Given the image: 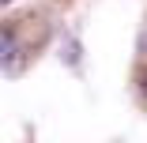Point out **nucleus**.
Wrapping results in <instances>:
<instances>
[{
	"instance_id": "1",
	"label": "nucleus",
	"mask_w": 147,
	"mask_h": 143,
	"mask_svg": "<svg viewBox=\"0 0 147 143\" xmlns=\"http://www.w3.org/2000/svg\"><path fill=\"white\" fill-rule=\"evenodd\" d=\"M0 53H4V64L11 60V53H15V30H11V26H4V45H0Z\"/></svg>"
},
{
	"instance_id": "2",
	"label": "nucleus",
	"mask_w": 147,
	"mask_h": 143,
	"mask_svg": "<svg viewBox=\"0 0 147 143\" xmlns=\"http://www.w3.org/2000/svg\"><path fill=\"white\" fill-rule=\"evenodd\" d=\"M140 94H143V98H147V72H143V75H140Z\"/></svg>"
}]
</instances>
